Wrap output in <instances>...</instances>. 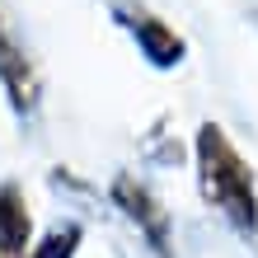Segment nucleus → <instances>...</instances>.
Masks as SVG:
<instances>
[{"label": "nucleus", "mask_w": 258, "mask_h": 258, "mask_svg": "<svg viewBox=\"0 0 258 258\" xmlns=\"http://www.w3.org/2000/svg\"><path fill=\"white\" fill-rule=\"evenodd\" d=\"M197 188L239 235H258V178L216 122L197 127Z\"/></svg>", "instance_id": "nucleus-1"}, {"label": "nucleus", "mask_w": 258, "mask_h": 258, "mask_svg": "<svg viewBox=\"0 0 258 258\" xmlns=\"http://www.w3.org/2000/svg\"><path fill=\"white\" fill-rule=\"evenodd\" d=\"M113 202L127 211L132 225H141V235L150 239V249H155L160 258H169V211L160 207L155 192H150L146 183H136L132 174H122L113 183Z\"/></svg>", "instance_id": "nucleus-2"}, {"label": "nucleus", "mask_w": 258, "mask_h": 258, "mask_svg": "<svg viewBox=\"0 0 258 258\" xmlns=\"http://www.w3.org/2000/svg\"><path fill=\"white\" fill-rule=\"evenodd\" d=\"M0 85H5L10 103L19 113H33L38 108V66L33 56H28V47L19 38H14V28L5 24V14H0Z\"/></svg>", "instance_id": "nucleus-3"}, {"label": "nucleus", "mask_w": 258, "mask_h": 258, "mask_svg": "<svg viewBox=\"0 0 258 258\" xmlns=\"http://www.w3.org/2000/svg\"><path fill=\"white\" fill-rule=\"evenodd\" d=\"M28 235H33V216H28L24 192L5 183L0 188V258H24L28 253Z\"/></svg>", "instance_id": "nucleus-4"}, {"label": "nucleus", "mask_w": 258, "mask_h": 258, "mask_svg": "<svg viewBox=\"0 0 258 258\" xmlns=\"http://www.w3.org/2000/svg\"><path fill=\"white\" fill-rule=\"evenodd\" d=\"M132 33H136L141 52H146L155 66H178V61H183V38H178L169 24H160V19H150V14H141V19L132 24Z\"/></svg>", "instance_id": "nucleus-5"}, {"label": "nucleus", "mask_w": 258, "mask_h": 258, "mask_svg": "<svg viewBox=\"0 0 258 258\" xmlns=\"http://www.w3.org/2000/svg\"><path fill=\"white\" fill-rule=\"evenodd\" d=\"M80 239H85V230L80 225H56V230L42 239L38 249H28V258H75V249H80Z\"/></svg>", "instance_id": "nucleus-6"}]
</instances>
